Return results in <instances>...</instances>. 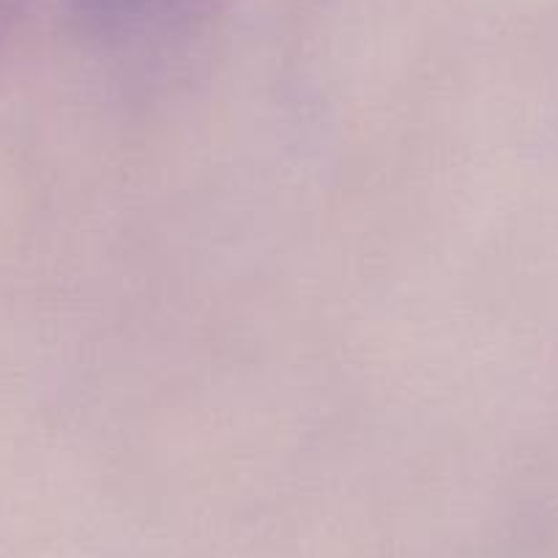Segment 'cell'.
<instances>
[{"instance_id":"cell-1","label":"cell","mask_w":558,"mask_h":558,"mask_svg":"<svg viewBox=\"0 0 558 558\" xmlns=\"http://www.w3.org/2000/svg\"><path fill=\"white\" fill-rule=\"evenodd\" d=\"M20 3H23V0H0V36H3L7 25L12 23V17L17 14Z\"/></svg>"}]
</instances>
